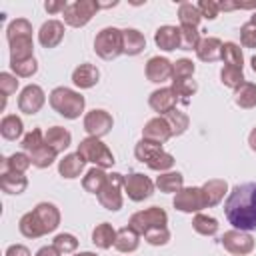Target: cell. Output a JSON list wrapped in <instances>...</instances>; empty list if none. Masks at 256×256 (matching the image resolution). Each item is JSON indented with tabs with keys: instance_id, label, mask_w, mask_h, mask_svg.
<instances>
[{
	"instance_id": "cell-17",
	"label": "cell",
	"mask_w": 256,
	"mask_h": 256,
	"mask_svg": "<svg viewBox=\"0 0 256 256\" xmlns=\"http://www.w3.org/2000/svg\"><path fill=\"white\" fill-rule=\"evenodd\" d=\"M64 38V22L60 20H46L38 30V42L44 48H56Z\"/></svg>"
},
{
	"instance_id": "cell-46",
	"label": "cell",
	"mask_w": 256,
	"mask_h": 256,
	"mask_svg": "<svg viewBox=\"0 0 256 256\" xmlns=\"http://www.w3.org/2000/svg\"><path fill=\"white\" fill-rule=\"evenodd\" d=\"M194 64L188 58H180L176 62H172V80H182V78H192L194 74Z\"/></svg>"
},
{
	"instance_id": "cell-7",
	"label": "cell",
	"mask_w": 256,
	"mask_h": 256,
	"mask_svg": "<svg viewBox=\"0 0 256 256\" xmlns=\"http://www.w3.org/2000/svg\"><path fill=\"white\" fill-rule=\"evenodd\" d=\"M168 224V214L160 208V206H150V208H146V210H140V212H134L132 216H130V222H128V226L132 228V230H136L138 234H146L148 230H152V228H162V226H166Z\"/></svg>"
},
{
	"instance_id": "cell-6",
	"label": "cell",
	"mask_w": 256,
	"mask_h": 256,
	"mask_svg": "<svg viewBox=\"0 0 256 256\" xmlns=\"http://www.w3.org/2000/svg\"><path fill=\"white\" fill-rule=\"evenodd\" d=\"M94 52L102 60H114L120 54H124L122 52V30L114 26L102 28L94 38Z\"/></svg>"
},
{
	"instance_id": "cell-39",
	"label": "cell",
	"mask_w": 256,
	"mask_h": 256,
	"mask_svg": "<svg viewBox=\"0 0 256 256\" xmlns=\"http://www.w3.org/2000/svg\"><path fill=\"white\" fill-rule=\"evenodd\" d=\"M200 32L194 26H180V50H196L200 44Z\"/></svg>"
},
{
	"instance_id": "cell-44",
	"label": "cell",
	"mask_w": 256,
	"mask_h": 256,
	"mask_svg": "<svg viewBox=\"0 0 256 256\" xmlns=\"http://www.w3.org/2000/svg\"><path fill=\"white\" fill-rule=\"evenodd\" d=\"M220 80H222L224 86L234 88V90H236L240 84L246 82L242 70H240V68H232V66H224V68H222V72H220Z\"/></svg>"
},
{
	"instance_id": "cell-41",
	"label": "cell",
	"mask_w": 256,
	"mask_h": 256,
	"mask_svg": "<svg viewBox=\"0 0 256 256\" xmlns=\"http://www.w3.org/2000/svg\"><path fill=\"white\" fill-rule=\"evenodd\" d=\"M146 166L150 168V170H156V172H168L172 166H174V156L172 154H168V152H164V150H160L158 154H154L148 162H146Z\"/></svg>"
},
{
	"instance_id": "cell-4",
	"label": "cell",
	"mask_w": 256,
	"mask_h": 256,
	"mask_svg": "<svg viewBox=\"0 0 256 256\" xmlns=\"http://www.w3.org/2000/svg\"><path fill=\"white\" fill-rule=\"evenodd\" d=\"M48 102L50 106L64 118L68 120H76L80 118V114L84 112V106H86V100L80 92L72 90V88H66V86H58L50 92L48 96Z\"/></svg>"
},
{
	"instance_id": "cell-49",
	"label": "cell",
	"mask_w": 256,
	"mask_h": 256,
	"mask_svg": "<svg viewBox=\"0 0 256 256\" xmlns=\"http://www.w3.org/2000/svg\"><path fill=\"white\" fill-rule=\"evenodd\" d=\"M44 140H46V138H44L42 130H40V128H32V130L22 138V144H20V146H22L24 152H30L32 148H36V146L42 144Z\"/></svg>"
},
{
	"instance_id": "cell-54",
	"label": "cell",
	"mask_w": 256,
	"mask_h": 256,
	"mask_svg": "<svg viewBox=\"0 0 256 256\" xmlns=\"http://www.w3.org/2000/svg\"><path fill=\"white\" fill-rule=\"evenodd\" d=\"M34 256H62L54 246H42Z\"/></svg>"
},
{
	"instance_id": "cell-30",
	"label": "cell",
	"mask_w": 256,
	"mask_h": 256,
	"mask_svg": "<svg viewBox=\"0 0 256 256\" xmlns=\"http://www.w3.org/2000/svg\"><path fill=\"white\" fill-rule=\"evenodd\" d=\"M116 242V230L112 228V224L108 222H102L98 224L94 230H92V244L96 248H102V250H108L112 248Z\"/></svg>"
},
{
	"instance_id": "cell-27",
	"label": "cell",
	"mask_w": 256,
	"mask_h": 256,
	"mask_svg": "<svg viewBox=\"0 0 256 256\" xmlns=\"http://www.w3.org/2000/svg\"><path fill=\"white\" fill-rule=\"evenodd\" d=\"M140 244V234L136 230H132L130 226H124L120 230H116V242H114V248L118 252H134Z\"/></svg>"
},
{
	"instance_id": "cell-53",
	"label": "cell",
	"mask_w": 256,
	"mask_h": 256,
	"mask_svg": "<svg viewBox=\"0 0 256 256\" xmlns=\"http://www.w3.org/2000/svg\"><path fill=\"white\" fill-rule=\"evenodd\" d=\"M66 2L64 0H60V2H46L44 4V8H46V12L48 14H56V12H64L66 10Z\"/></svg>"
},
{
	"instance_id": "cell-1",
	"label": "cell",
	"mask_w": 256,
	"mask_h": 256,
	"mask_svg": "<svg viewBox=\"0 0 256 256\" xmlns=\"http://www.w3.org/2000/svg\"><path fill=\"white\" fill-rule=\"evenodd\" d=\"M224 214L236 230H256V182L234 186L224 202Z\"/></svg>"
},
{
	"instance_id": "cell-42",
	"label": "cell",
	"mask_w": 256,
	"mask_h": 256,
	"mask_svg": "<svg viewBox=\"0 0 256 256\" xmlns=\"http://www.w3.org/2000/svg\"><path fill=\"white\" fill-rule=\"evenodd\" d=\"M18 88V78L16 74L10 72H0V92H2V110L6 108V100L8 96H12Z\"/></svg>"
},
{
	"instance_id": "cell-33",
	"label": "cell",
	"mask_w": 256,
	"mask_h": 256,
	"mask_svg": "<svg viewBox=\"0 0 256 256\" xmlns=\"http://www.w3.org/2000/svg\"><path fill=\"white\" fill-rule=\"evenodd\" d=\"M234 102L244 108L250 110L256 106V84L254 82H244L234 90Z\"/></svg>"
},
{
	"instance_id": "cell-19",
	"label": "cell",
	"mask_w": 256,
	"mask_h": 256,
	"mask_svg": "<svg viewBox=\"0 0 256 256\" xmlns=\"http://www.w3.org/2000/svg\"><path fill=\"white\" fill-rule=\"evenodd\" d=\"M98 80H100V70H98L94 64H88V62L76 66L74 72H72V82H74V86H78L80 90H88V88L96 86Z\"/></svg>"
},
{
	"instance_id": "cell-9",
	"label": "cell",
	"mask_w": 256,
	"mask_h": 256,
	"mask_svg": "<svg viewBox=\"0 0 256 256\" xmlns=\"http://www.w3.org/2000/svg\"><path fill=\"white\" fill-rule=\"evenodd\" d=\"M122 186H124V176L118 174V172H112L108 174V180L104 184V188L100 190L98 194V202L102 204V208L110 210V212H116L122 208Z\"/></svg>"
},
{
	"instance_id": "cell-52",
	"label": "cell",
	"mask_w": 256,
	"mask_h": 256,
	"mask_svg": "<svg viewBox=\"0 0 256 256\" xmlns=\"http://www.w3.org/2000/svg\"><path fill=\"white\" fill-rule=\"evenodd\" d=\"M4 256H32V254L24 244H12V246L6 248Z\"/></svg>"
},
{
	"instance_id": "cell-47",
	"label": "cell",
	"mask_w": 256,
	"mask_h": 256,
	"mask_svg": "<svg viewBox=\"0 0 256 256\" xmlns=\"http://www.w3.org/2000/svg\"><path fill=\"white\" fill-rule=\"evenodd\" d=\"M10 68H12V72H14L16 76H20V78H30V76L36 74L38 62H36V58L22 60V62H10Z\"/></svg>"
},
{
	"instance_id": "cell-14",
	"label": "cell",
	"mask_w": 256,
	"mask_h": 256,
	"mask_svg": "<svg viewBox=\"0 0 256 256\" xmlns=\"http://www.w3.org/2000/svg\"><path fill=\"white\" fill-rule=\"evenodd\" d=\"M44 102H46V94H44V90L38 84L24 86L22 92H20V96H18V108H20V112H24L28 116L40 112L42 106H44Z\"/></svg>"
},
{
	"instance_id": "cell-25",
	"label": "cell",
	"mask_w": 256,
	"mask_h": 256,
	"mask_svg": "<svg viewBox=\"0 0 256 256\" xmlns=\"http://www.w3.org/2000/svg\"><path fill=\"white\" fill-rule=\"evenodd\" d=\"M28 156H30V162H32V166H36V168H48L50 164H54V160H56V150L44 140L42 144H38L36 148H32L30 152H26Z\"/></svg>"
},
{
	"instance_id": "cell-5",
	"label": "cell",
	"mask_w": 256,
	"mask_h": 256,
	"mask_svg": "<svg viewBox=\"0 0 256 256\" xmlns=\"http://www.w3.org/2000/svg\"><path fill=\"white\" fill-rule=\"evenodd\" d=\"M86 162H92L94 166L98 168H112L114 166V154L110 152V148L100 140V138H84L80 140L78 144V150H76Z\"/></svg>"
},
{
	"instance_id": "cell-56",
	"label": "cell",
	"mask_w": 256,
	"mask_h": 256,
	"mask_svg": "<svg viewBox=\"0 0 256 256\" xmlns=\"http://www.w3.org/2000/svg\"><path fill=\"white\" fill-rule=\"evenodd\" d=\"M250 66H252V70H254V74H256V56L250 58Z\"/></svg>"
},
{
	"instance_id": "cell-28",
	"label": "cell",
	"mask_w": 256,
	"mask_h": 256,
	"mask_svg": "<svg viewBox=\"0 0 256 256\" xmlns=\"http://www.w3.org/2000/svg\"><path fill=\"white\" fill-rule=\"evenodd\" d=\"M44 138H46V142H48L58 154L64 152V150L72 144V134H70L66 128H62V126H52V128H48L46 134H44Z\"/></svg>"
},
{
	"instance_id": "cell-21",
	"label": "cell",
	"mask_w": 256,
	"mask_h": 256,
	"mask_svg": "<svg viewBox=\"0 0 256 256\" xmlns=\"http://www.w3.org/2000/svg\"><path fill=\"white\" fill-rule=\"evenodd\" d=\"M222 40L216 36H206L200 40L198 48H196V56L202 62H216L222 60Z\"/></svg>"
},
{
	"instance_id": "cell-45",
	"label": "cell",
	"mask_w": 256,
	"mask_h": 256,
	"mask_svg": "<svg viewBox=\"0 0 256 256\" xmlns=\"http://www.w3.org/2000/svg\"><path fill=\"white\" fill-rule=\"evenodd\" d=\"M52 246H54L60 254H72V252L78 248V240H76L74 234L62 232V234H58V236L52 240Z\"/></svg>"
},
{
	"instance_id": "cell-35",
	"label": "cell",
	"mask_w": 256,
	"mask_h": 256,
	"mask_svg": "<svg viewBox=\"0 0 256 256\" xmlns=\"http://www.w3.org/2000/svg\"><path fill=\"white\" fill-rule=\"evenodd\" d=\"M178 20H180V26H194V28H198V24L202 20V14H200L196 4L182 2L178 6Z\"/></svg>"
},
{
	"instance_id": "cell-48",
	"label": "cell",
	"mask_w": 256,
	"mask_h": 256,
	"mask_svg": "<svg viewBox=\"0 0 256 256\" xmlns=\"http://www.w3.org/2000/svg\"><path fill=\"white\" fill-rule=\"evenodd\" d=\"M144 240H146L150 246H164V244H168V240H170V230H168L166 226H162V228H152V230H148V232L144 234Z\"/></svg>"
},
{
	"instance_id": "cell-3",
	"label": "cell",
	"mask_w": 256,
	"mask_h": 256,
	"mask_svg": "<svg viewBox=\"0 0 256 256\" xmlns=\"http://www.w3.org/2000/svg\"><path fill=\"white\" fill-rule=\"evenodd\" d=\"M6 40L10 46V62H22L34 58L32 24L26 18H16L6 28Z\"/></svg>"
},
{
	"instance_id": "cell-57",
	"label": "cell",
	"mask_w": 256,
	"mask_h": 256,
	"mask_svg": "<svg viewBox=\"0 0 256 256\" xmlns=\"http://www.w3.org/2000/svg\"><path fill=\"white\" fill-rule=\"evenodd\" d=\"M74 256H96L94 252H80V254H74Z\"/></svg>"
},
{
	"instance_id": "cell-20",
	"label": "cell",
	"mask_w": 256,
	"mask_h": 256,
	"mask_svg": "<svg viewBox=\"0 0 256 256\" xmlns=\"http://www.w3.org/2000/svg\"><path fill=\"white\" fill-rule=\"evenodd\" d=\"M154 42L160 50L164 52H172L176 48H180V28L164 24L154 32Z\"/></svg>"
},
{
	"instance_id": "cell-18",
	"label": "cell",
	"mask_w": 256,
	"mask_h": 256,
	"mask_svg": "<svg viewBox=\"0 0 256 256\" xmlns=\"http://www.w3.org/2000/svg\"><path fill=\"white\" fill-rule=\"evenodd\" d=\"M176 98L178 96L174 94L172 88H158V90H154L148 96V104H150V108L154 112H158L160 116H164V114H168L170 110L176 108Z\"/></svg>"
},
{
	"instance_id": "cell-23",
	"label": "cell",
	"mask_w": 256,
	"mask_h": 256,
	"mask_svg": "<svg viewBox=\"0 0 256 256\" xmlns=\"http://www.w3.org/2000/svg\"><path fill=\"white\" fill-rule=\"evenodd\" d=\"M84 166H86V160H84L78 152H72V154H66V156L58 162V174H60L62 178L72 180V178H78V176L82 174Z\"/></svg>"
},
{
	"instance_id": "cell-29",
	"label": "cell",
	"mask_w": 256,
	"mask_h": 256,
	"mask_svg": "<svg viewBox=\"0 0 256 256\" xmlns=\"http://www.w3.org/2000/svg\"><path fill=\"white\" fill-rule=\"evenodd\" d=\"M156 188L160 190V192H166V194H176V192H180L182 188H184V176L180 174V172H162L160 176H156Z\"/></svg>"
},
{
	"instance_id": "cell-38",
	"label": "cell",
	"mask_w": 256,
	"mask_h": 256,
	"mask_svg": "<svg viewBox=\"0 0 256 256\" xmlns=\"http://www.w3.org/2000/svg\"><path fill=\"white\" fill-rule=\"evenodd\" d=\"M30 166H32V162H30V156L26 152H14V154H10L4 160V168L8 172H20V174H24Z\"/></svg>"
},
{
	"instance_id": "cell-37",
	"label": "cell",
	"mask_w": 256,
	"mask_h": 256,
	"mask_svg": "<svg viewBox=\"0 0 256 256\" xmlns=\"http://www.w3.org/2000/svg\"><path fill=\"white\" fill-rule=\"evenodd\" d=\"M222 60L226 66H232V68H240L244 66V56H242V50L236 42H224L222 44Z\"/></svg>"
},
{
	"instance_id": "cell-50",
	"label": "cell",
	"mask_w": 256,
	"mask_h": 256,
	"mask_svg": "<svg viewBox=\"0 0 256 256\" xmlns=\"http://www.w3.org/2000/svg\"><path fill=\"white\" fill-rule=\"evenodd\" d=\"M240 42L246 48H256V26L252 22H246L240 28Z\"/></svg>"
},
{
	"instance_id": "cell-13",
	"label": "cell",
	"mask_w": 256,
	"mask_h": 256,
	"mask_svg": "<svg viewBox=\"0 0 256 256\" xmlns=\"http://www.w3.org/2000/svg\"><path fill=\"white\" fill-rule=\"evenodd\" d=\"M222 246L232 254V256H246L254 250V238L248 232L242 230H228L222 236Z\"/></svg>"
},
{
	"instance_id": "cell-58",
	"label": "cell",
	"mask_w": 256,
	"mask_h": 256,
	"mask_svg": "<svg viewBox=\"0 0 256 256\" xmlns=\"http://www.w3.org/2000/svg\"><path fill=\"white\" fill-rule=\"evenodd\" d=\"M248 22H252V24H254V26H256V12H254V14H252V16H250V20H248Z\"/></svg>"
},
{
	"instance_id": "cell-51",
	"label": "cell",
	"mask_w": 256,
	"mask_h": 256,
	"mask_svg": "<svg viewBox=\"0 0 256 256\" xmlns=\"http://www.w3.org/2000/svg\"><path fill=\"white\" fill-rule=\"evenodd\" d=\"M196 6H198V10H200L202 18H208V20H214V18L218 16V12H220L218 2H214V0H200Z\"/></svg>"
},
{
	"instance_id": "cell-34",
	"label": "cell",
	"mask_w": 256,
	"mask_h": 256,
	"mask_svg": "<svg viewBox=\"0 0 256 256\" xmlns=\"http://www.w3.org/2000/svg\"><path fill=\"white\" fill-rule=\"evenodd\" d=\"M164 120L168 122L172 136H182V134L188 130V124H190L188 114L182 112V110H178V108H174V110H170L168 114H164Z\"/></svg>"
},
{
	"instance_id": "cell-40",
	"label": "cell",
	"mask_w": 256,
	"mask_h": 256,
	"mask_svg": "<svg viewBox=\"0 0 256 256\" xmlns=\"http://www.w3.org/2000/svg\"><path fill=\"white\" fill-rule=\"evenodd\" d=\"M162 150V144H156V142H148V140H140L136 146H134V156L142 162V164H146L154 154H158Z\"/></svg>"
},
{
	"instance_id": "cell-43",
	"label": "cell",
	"mask_w": 256,
	"mask_h": 256,
	"mask_svg": "<svg viewBox=\"0 0 256 256\" xmlns=\"http://www.w3.org/2000/svg\"><path fill=\"white\" fill-rule=\"evenodd\" d=\"M170 88L174 90L176 96H180V98L186 102L192 94H196L198 84H196V80H192V78H182V80H172V86H170Z\"/></svg>"
},
{
	"instance_id": "cell-11",
	"label": "cell",
	"mask_w": 256,
	"mask_h": 256,
	"mask_svg": "<svg viewBox=\"0 0 256 256\" xmlns=\"http://www.w3.org/2000/svg\"><path fill=\"white\" fill-rule=\"evenodd\" d=\"M172 204L176 210L186 212V214H192V212L198 214L202 208H206L202 188H198V186H188V188H182L180 192H176Z\"/></svg>"
},
{
	"instance_id": "cell-24",
	"label": "cell",
	"mask_w": 256,
	"mask_h": 256,
	"mask_svg": "<svg viewBox=\"0 0 256 256\" xmlns=\"http://www.w3.org/2000/svg\"><path fill=\"white\" fill-rule=\"evenodd\" d=\"M146 48V38L136 28H124L122 30V52L128 56H136Z\"/></svg>"
},
{
	"instance_id": "cell-55",
	"label": "cell",
	"mask_w": 256,
	"mask_h": 256,
	"mask_svg": "<svg viewBox=\"0 0 256 256\" xmlns=\"http://www.w3.org/2000/svg\"><path fill=\"white\" fill-rule=\"evenodd\" d=\"M248 146H250V150L256 152V128H252L248 134Z\"/></svg>"
},
{
	"instance_id": "cell-26",
	"label": "cell",
	"mask_w": 256,
	"mask_h": 256,
	"mask_svg": "<svg viewBox=\"0 0 256 256\" xmlns=\"http://www.w3.org/2000/svg\"><path fill=\"white\" fill-rule=\"evenodd\" d=\"M0 188L6 194H22L28 188V178L20 172H8L4 170L0 176Z\"/></svg>"
},
{
	"instance_id": "cell-36",
	"label": "cell",
	"mask_w": 256,
	"mask_h": 256,
	"mask_svg": "<svg viewBox=\"0 0 256 256\" xmlns=\"http://www.w3.org/2000/svg\"><path fill=\"white\" fill-rule=\"evenodd\" d=\"M192 228L202 234V236H214L218 232V220L214 216H208V214H202L198 212L194 218H192Z\"/></svg>"
},
{
	"instance_id": "cell-10",
	"label": "cell",
	"mask_w": 256,
	"mask_h": 256,
	"mask_svg": "<svg viewBox=\"0 0 256 256\" xmlns=\"http://www.w3.org/2000/svg\"><path fill=\"white\" fill-rule=\"evenodd\" d=\"M154 186H156V184H154L148 176H144V174H140V172H132V174L124 176V192H126L128 198L134 200V202H144V200H148V198L154 194Z\"/></svg>"
},
{
	"instance_id": "cell-15",
	"label": "cell",
	"mask_w": 256,
	"mask_h": 256,
	"mask_svg": "<svg viewBox=\"0 0 256 256\" xmlns=\"http://www.w3.org/2000/svg\"><path fill=\"white\" fill-rule=\"evenodd\" d=\"M142 138L148 140V142H156V144H164L168 138H172L170 126H168V122L164 120V116L150 118V120L144 124V128H142Z\"/></svg>"
},
{
	"instance_id": "cell-22",
	"label": "cell",
	"mask_w": 256,
	"mask_h": 256,
	"mask_svg": "<svg viewBox=\"0 0 256 256\" xmlns=\"http://www.w3.org/2000/svg\"><path fill=\"white\" fill-rule=\"evenodd\" d=\"M200 188H202V194H204L206 208H212V206L220 204L222 198H224V194L228 192V184L222 178H212V180L204 182Z\"/></svg>"
},
{
	"instance_id": "cell-8",
	"label": "cell",
	"mask_w": 256,
	"mask_h": 256,
	"mask_svg": "<svg viewBox=\"0 0 256 256\" xmlns=\"http://www.w3.org/2000/svg\"><path fill=\"white\" fill-rule=\"evenodd\" d=\"M98 8H100V4L94 2V0H76V2L66 6L62 16H64V22L68 26L82 28V26H86L92 20V16L98 12Z\"/></svg>"
},
{
	"instance_id": "cell-32",
	"label": "cell",
	"mask_w": 256,
	"mask_h": 256,
	"mask_svg": "<svg viewBox=\"0 0 256 256\" xmlns=\"http://www.w3.org/2000/svg\"><path fill=\"white\" fill-rule=\"evenodd\" d=\"M22 132H24V124H22L20 116H16V114H6V116L0 120V134H2V138H6V140H16V138L22 136Z\"/></svg>"
},
{
	"instance_id": "cell-16",
	"label": "cell",
	"mask_w": 256,
	"mask_h": 256,
	"mask_svg": "<svg viewBox=\"0 0 256 256\" xmlns=\"http://www.w3.org/2000/svg\"><path fill=\"white\" fill-rule=\"evenodd\" d=\"M146 78L154 84H162L172 78V62L164 56H152L146 62Z\"/></svg>"
},
{
	"instance_id": "cell-31",
	"label": "cell",
	"mask_w": 256,
	"mask_h": 256,
	"mask_svg": "<svg viewBox=\"0 0 256 256\" xmlns=\"http://www.w3.org/2000/svg\"><path fill=\"white\" fill-rule=\"evenodd\" d=\"M106 180H108V174L104 172V168H98V166H94V168H90L88 172H86V176L82 178V188L86 190V192H90V194H100V190L104 188V184H106Z\"/></svg>"
},
{
	"instance_id": "cell-2",
	"label": "cell",
	"mask_w": 256,
	"mask_h": 256,
	"mask_svg": "<svg viewBox=\"0 0 256 256\" xmlns=\"http://www.w3.org/2000/svg\"><path fill=\"white\" fill-rule=\"evenodd\" d=\"M60 226V210L52 202H40L34 210L26 212L20 222V234L26 238H40L48 232H54Z\"/></svg>"
},
{
	"instance_id": "cell-12",
	"label": "cell",
	"mask_w": 256,
	"mask_h": 256,
	"mask_svg": "<svg viewBox=\"0 0 256 256\" xmlns=\"http://www.w3.org/2000/svg\"><path fill=\"white\" fill-rule=\"evenodd\" d=\"M112 126H114L112 116H110L106 110H102V108H94V110H90V112L84 116V130H86L88 136H92V138H102V136H106V134L112 130Z\"/></svg>"
}]
</instances>
